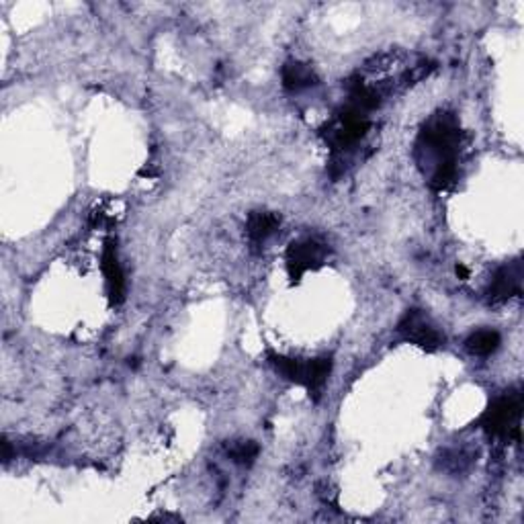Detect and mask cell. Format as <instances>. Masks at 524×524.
Masks as SVG:
<instances>
[{"instance_id":"obj_1","label":"cell","mask_w":524,"mask_h":524,"mask_svg":"<svg viewBox=\"0 0 524 524\" xmlns=\"http://www.w3.org/2000/svg\"><path fill=\"white\" fill-rule=\"evenodd\" d=\"M461 130L453 113H436L422 128L416 141V160L428 171L433 189L451 187L457 179Z\"/></svg>"},{"instance_id":"obj_2","label":"cell","mask_w":524,"mask_h":524,"mask_svg":"<svg viewBox=\"0 0 524 524\" xmlns=\"http://www.w3.org/2000/svg\"><path fill=\"white\" fill-rule=\"evenodd\" d=\"M270 365L278 373L285 375L289 382L306 387L309 393H318L328 382L330 371H332V361L328 357L320 359H289L283 354H270Z\"/></svg>"},{"instance_id":"obj_3","label":"cell","mask_w":524,"mask_h":524,"mask_svg":"<svg viewBox=\"0 0 524 524\" xmlns=\"http://www.w3.org/2000/svg\"><path fill=\"white\" fill-rule=\"evenodd\" d=\"M520 412H522V393L520 392L506 393L502 397H498V400L484 412V416L479 418V426L492 436H506L510 435V430L520 433L519 426Z\"/></svg>"},{"instance_id":"obj_4","label":"cell","mask_w":524,"mask_h":524,"mask_svg":"<svg viewBox=\"0 0 524 524\" xmlns=\"http://www.w3.org/2000/svg\"><path fill=\"white\" fill-rule=\"evenodd\" d=\"M397 332H400L405 341L420 346V349L424 351L441 349L445 342V336L438 332V328L430 322V318L422 309L405 311L400 324H397Z\"/></svg>"},{"instance_id":"obj_5","label":"cell","mask_w":524,"mask_h":524,"mask_svg":"<svg viewBox=\"0 0 524 524\" xmlns=\"http://www.w3.org/2000/svg\"><path fill=\"white\" fill-rule=\"evenodd\" d=\"M328 255V248L322 242L314 238L298 240L293 242L289 250H287V265H289V273L293 278H299L306 270L316 268L322 265V260Z\"/></svg>"},{"instance_id":"obj_6","label":"cell","mask_w":524,"mask_h":524,"mask_svg":"<svg viewBox=\"0 0 524 524\" xmlns=\"http://www.w3.org/2000/svg\"><path fill=\"white\" fill-rule=\"evenodd\" d=\"M522 291V265L520 262H512L508 267L498 268L492 283H489V301L502 303L510 298H517Z\"/></svg>"},{"instance_id":"obj_7","label":"cell","mask_w":524,"mask_h":524,"mask_svg":"<svg viewBox=\"0 0 524 524\" xmlns=\"http://www.w3.org/2000/svg\"><path fill=\"white\" fill-rule=\"evenodd\" d=\"M278 225H281V217L277 214H268V211H255L248 217V225H246V232H248V238L250 242L255 244V246H260V244H265L270 236H273Z\"/></svg>"},{"instance_id":"obj_8","label":"cell","mask_w":524,"mask_h":524,"mask_svg":"<svg viewBox=\"0 0 524 524\" xmlns=\"http://www.w3.org/2000/svg\"><path fill=\"white\" fill-rule=\"evenodd\" d=\"M103 273L109 285V293H111V298L120 303L123 299L125 281H123V270L120 267V260H117L111 242H107L105 252H103Z\"/></svg>"},{"instance_id":"obj_9","label":"cell","mask_w":524,"mask_h":524,"mask_svg":"<svg viewBox=\"0 0 524 524\" xmlns=\"http://www.w3.org/2000/svg\"><path fill=\"white\" fill-rule=\"evenodd\" d=\"M283 87L287 90H293V92H299L303 89H309L318 84V76L314 74V70L308 64H301V62H287L283 66Z\"/></svg>"},{"instance_id":"obj_10","label":"cell","mask_w":524,"mask_h":524,"mask_svg":"<svg viewBox=\"0 0 524 524\" xmlns=\"http://www.w3.org/2000/svg\"><path fill=\"white\" fill-rule=\"evenodd\" d=\"M500 342L502 338L496 330H477V332H473L467 338L465 346H467V351L471 354H476V357H487V354H492L500 349Z\"/></svg>"},{"instance_id":"obj_11","label":"cell","mask_w":524,"mask_h":524,"mask_svg":"<svg viewBox=\"0 0 524 524\" xmlns=\"http://www.w3.org/2000/svg\"><path fill=\"white\" fill-rule=\"evenodd\" d=\"M230 459L238 465H252L258 457V445L255 441H236L227 446Z\"/></svg>"}]
</instances>
